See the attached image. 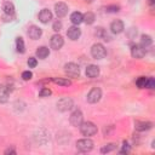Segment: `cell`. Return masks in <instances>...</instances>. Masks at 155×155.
Masks as SVG:
<instances>
[{"label": "cell", "mask_w": 155, "mask_h": 155, "mask_svg": "<svg viewBox=\"0 0 155 155\" xmlns=\"http://www.w3.org/2000/svg\"><path fill=\"white\" fill-rule=\"evenodd\" d=\"M91 54L96 59H102V58L105 57L107 50H105V47L102 44H94L92 46V48H91Z\"/></svg>", "instance_id": "7a4b0ae2"}, {"label": "cell", "mask_w": 155, "mask_h": 155, "mask_svg": "<svg viewBox=\"0 0 155 155\" xmlns=\"http://www.w3.org/2000/svg\"><path fill=\"white\" fill-rule=\"evenodd\" d=\"M31 76H33V74H31V71H29V70L22 73V79H23V80H30Z\"/></svg>", "instance_id": "4dcf8cb0"}, {"label": "cell", "mask_w": 155, "mask_h": 155, "mask_svg": "<svg viewBox=\"0 0 155 155\" xmlns=\"http://www.w3.org/2000/svg\"><path fill=\"white\" fill-rule=\"evenodd\" d=\"M148 2H149V5H154L155 0H148Z\"/></svg>", "instance_id": "d590c367"}, {"label": "cell", "mask_w": 155, "mask_h": 155, "mask_svg": "<svg viewBox=\"0 0 155 155\" xmlns=\"http://www.w3.org/2000/svg\"><path fill=\"white\" fill-rule=\"evenodd\" d=\"M131 54L134 58H143L145 56V48L140 45H133L131 48Z\"/></svg>", "instance_id": "30bf717a"}, {"label": "cell", "mask_w": 155, "mask_h": 155, "mask_svg": "<svg viewBox=\"0 0 155 155\" xmlns=\"http://www.w3.org/2000/svg\"><path fill=\"white\" fill-rule=\"evenodd\" d=\"M52 29H53L54 31H59V30L62 29V22H61V21H56V22L53 23V25H52Z\"/></svg>", "instance_id": "f546056e"}, {"label": "cell", "mask_w": 155, "mask_h": 155, "mask_svg": "<svg viewBox=\"0 0 155 155\" xmlns=\"http://www.w3.org/2000/svg\"><path fill=\"white\" fill-rule=\"evenodd\" d=\"M115 148H116V144H115V143H109V144L104 145V147L101 149V151H102V153H110V151H113Z\"/></svg>", "instance_id": "4316f807"}, {"label": "cell", "mask_w": 155, "mask_h": 155, "mask_svg": "<svg viewBox=\"0 0 155 155\" xmlns=\"http://www.w3.org/2000/svg\"><path fill=\"white\" fill-rule=\"evenodd\" d=\"M2 10H4V12H5L6 15H8V16H12V15L15 13V6H13L12 2H5L4 6H2Z\"/></svg>", "instance_id": "44dd1931"}, {"label": "cell", "mask_w": 155, "mask_h": 155, "mask_svg": "<svg viewBox=\"0 0 155 155\" xmlns=\"http://www.w3.org/2000/svg\"><path fill=\"white\" fill-rule=\"evenodd\" d=\"M64 71H65V74H67L68 76H70V78H76V76H79V74H80V68H79V65L75 64V63H67V64L64 65Z\"/></svg>", "instance_id": "277c9868"}, {"label": "cell", "mask_w": 155, "mask_h": 155, "mask_svg": "<svg viewBox=\"0 0 155 155\" xmlns=\"http://www.w3.org/2000/svg\"><path fill=\"white\" fill-rule=\"evenodd\" d=\"M48 54H50V50H48L46 46H41V47H39V48L36 50V56H38L39 58H41V59L46 58Z\"/></svg>", "instance_id": "d6986e66"}, {"label": "cell", "mask_w": 155, "mask_h": 155, "mask_svg": "<svg viewBox=\"0 0 155 155\" xmlns=\"http://www.w3.org/2000/svg\"><path fill=\"white\" fill-rule=\"evenodd\" d=\"M110 29H111V31L114 34H120L124 30V23H122V21H120V19L113 21L111 24H110Z\"/></svg>", "instance_id": "5bb4252c"}, {"label": "cell", "mask_w": 155, "mask_h": 155, "mask_svg": "<svg viewBox=\"0 0 155 155\" xmlns=\"http://www.w3.org/2000/svg\"><path fill=\"white\" fill-rule=\"evenodd\" d=\"M41 34H42V30H41L39 27H36V25H31V27L28 29V35H29V38L33 39V40H38V39L41 36Z\"/></svg>", "instance_id": "8fae6325"}, {"label": "cell", "mask_w": 155, "mask_h": 155, "mask_svg": "<svg viewBox=\"0 0 155 155\" xmlns=\"http://www.w3.org/2000/svg\"><path fill=\"white\" fill-rule=\"evenodd\" d=\"M67 35H68V38H69L70 40H78V39L80 38V35H81V31H80V29H79L78 27L74 25V27L68 28Z\"/></svg>", "instance_id": "7c38bea8"}, {"label": "cell", "mask_w": 155, "mask_h": 155, "mask_svg": "<svg viewBox=\"0 0 155 155\" xmlns=\"http://www.w3.org/2000/svg\"><path fill=\"white\" fill-rule=\"evenodd\" d=\"M79 127H80V132L84 136H93V134L97 133V126L93 122H90V121H85L84 122L82 121Z\"/></svg>", "instance_id": "6da1fadb"}, {"label": "cell", "mask_w": 155, "mask_h": 155, "mask_svg": "<svg viewBox=\"0 0 155 155\" xmlns=\"http://www.w3.org/2000/svg\"><path fill=\"white\" fill-rule=\"evenodd\" d=\"M36 64H38V62H36V58H34V57H30V58L28 59V65H29V68H34V67H36Z\"/></svg>", "instance_id": "1f68e13d"}, {"label": "cell", "mask_w": 155, "mask_h": 155, "mask_svg": "<svg viewBox=\"0 0 155 155\" xmlns=\"http://www.w3.org/2000/svg\"><path fill=\"white\" fill-rule=\"evenodd\" d=\"M121 154H127V153H130V145L126 143V142H124V144H122V149H121V151H120Z\"/></svg>", "instance_id": "d6a6232c"}, {"label": "cell", "mask_w": 155, "mask_h": 155, "mask_svg": "<svg viewBox=\"0 0 155 155\" xmlns=\"http://www.w3.org/2000/svg\"><path fill=\"white\" fill-rule=\"evenodd\" d=\"M102 97V91L98 87L92 88L87 94V102L88 103H97Z\"/></svg>", "instance_id": "5b68a950"}, {"label": "cell", "mask_w": 155, "mask_h": 155, "mask_svg": "<svg viewBox=\"0 0 155 155\" xmlns=\"http://www.w3.org/2000/svg\"><path fill=\"white\" fill-rule=\"evenodd\" d=\"M57 108H58V110H61V111H67V110L71 109V108H73V99H70V98H68V97L59 99L58 103H57Z\"/></svg>", "instance_id": "8992f818"}, {"label": "cell", "mask_w": 155, "mask_h": 155, "mask_svg": "<svg viewBox=\"0 0 155 155\" xmlns=\"http://www.w3.org/2000/svg\"><path fill=\"white\" fill-rule=\"evenodd\" d=\"M85 1H86V2H88V4H90V2H92V1H93V0H85Z\"/></svg>", "instance_id": "8d00e7d4"}, {"label": "cell", "mask_w": 155, "mask_h": 155, "mask_svg": "<svg viewBox=\"0 0 155 155\" xmlns=\"http://www.w3.org/2000/svg\"><path fill=\"white\" fill-rule=\"evenodd\" d=\"M153 126L151 122L149 121H136L134 122V128L137 131H145V130H150Z\"/></svg>", "instance_id": "2e32d148"}, {"label": "cell", "mask_w": 155, "mask_h": 155, "mask_svg": "<svg viewBox=\"0 0 155 155\" xmlns=\"http://www.w3.org/2000/svg\"><path fill=\"white\" fill-rule=\"evenodd\" d=\"M86 75H87L88 78H91V79L97 78V76L99 75V68H98L97 65H94V64L88 65V67L86 68Z\"/></svg>", "instance_id": "9a60e30c"}, {"label": "cell", "mask_w": 155, "mask_h": 155, "mask_svg": "<svg viewBox=\"0 0 155 155\" xmlns=\"http://www.w3.org/2000/svg\"><path fill=\"white\" fill-rule=\"evenodd\" d=\"M76 148L79 151H82V153H86V151H90L92 148H93V142L88 138H84V139H80L76 142Z\"/></svg>", "instance_id": "3957f363"}, {"label": "cell", "mask_w": 155, "mask_h": 155, "mask_svg": "<svg viewBox=\"0 0 155 155\" xmlns=\"http://www.w3.org/2000/svg\"><path fill=\"white\" fill-rule=\"evenodd\" d=\"M39 19H40L41 23H48V22L52 19V13H51V11L47 10V8L41 10L40 13H39Z\"/></svg>", "instance_id": "4fadbf2b"}, {"label": "cell", "mask_w": 155, "mask_h": 155, "mask_svg": "<svg viewBox=\"0 0 155 155\" xmlns=\"http://www.w3.org/2000/svg\"><path fill=\"white\" fill-rule=\"evenodd\" d=\"M63 44H64V41H63V38L61 35H58V34L52 35V38L50 40V45L53 50H59L63 46Z\"/></svg>", "instance_id": "ba28073f"}, {"label": "cell", "mask_w": 155, "mask_h": 155, "mask_svg": "<svg viewBox=\"0 0 155 155\" xmlns=\"http://www.w3.org/2000/svg\"><path fill=\"white\" fill-rule=\"evenodd\" d=\"M51 90L50 88H46V87H44V88H41L40 90V92H39V96L40 97H48V96H51Z\"/></svg>", "instance_id": "83f0119b"}, {"label": "cell", "mask_w": 155, "mask_h": 155, "mask_svg": "<svg viewBox=\"0 0 155 155\" xmlns=\"http://www.w3.org/2000/svg\"><path fill=\"white\" fill-rule=\"evenodd\" d=\"M107 11H108V12H117V11H119V6H117V5L108 6V7H107Z\"/></svg>", "instance_id": "836d02e7"}, {"label": "cell", "mask_w": 155, "mask_h": 155, "mask_svg": "<svg viewBox=\"0 0 155 155\" xmlns=\"http://www.w3.org/2000/svg\"><path fill=\"white\" fill-rule=\"evenodd\" d=\"M96 17L92 12H86L85 15H82V22H85L86 24H92L94 22Z\"/></svg>", "instance_id": "7402d4cb"}, {"label": "cell", "mask_w": 155, "mask_h": 155, "mask_svg": "<svg viewBox=\"0 0 155 155\" xmlns=\"http://www.w3.org/2000/svg\"><path fill=\"white\" fill-rule=\"evenodd\" d=\"M8 101V88L5 85H0V103H6Z\"/></svg>", "instance_id": "e0dca14e"}, {"label": "cell", "mask_w": 155, "mask_h": 155, "mask_svg": "<svg viewBox=\"0 0 155 155\" xmlns=\"http://www.w3.org/2000/svg\"><path fill=\"white\" fill-rule=\"evenodd\" d=\"M82 119H84L82 113H81L80 110H75V111H73V113H71V115H70V117H69V121H70V124H71L73 126L78 127V126H80V125H81Z\"/></svg>", "instance_id": "52a82bcc"}, {"label": "cell", "mask_w": 155, "mask_h": 155, "mask_svg": "<svg viewBox=\"0 0 155 155\" xmlns=\"http://www.w3.org/2000/svg\"><path fill=\"white\" fill-rule=\"evenodd\" d=\"M70 21H71L73 24L79 25V24L82 22V15H81V12H79V11L73 12V13L70 15Z\"/></svg>", "instance_id": "ac0fdd59"}, {"label": "cell", "mask_w": 155, "mask_h": 155, "mask_svg": "<svg viewBox=\"0 0 155 155\" xmlns=\"http://www.w3.org/2000/svg\"><path fill=\"white\" fill-rule=\"evenodd\" d=\"M147 79H148V78H145V76H140V78H138V79L136 80V85H137V87H138V88H145Z\"/></svg>", "instance_id": "484cf974"}, {"label": "cell", "mask_w": 155, "mask_h": 155, "mask_svg": "<svg viewBox=\"0 0 155 155\" xmlns=\"http://www.w3.org/2000/svg\"><path fill=\"white\" fill-rule=\"evenodd\" d=\"M5 154H16V150H15V149H12V148H11V149L8 148V149H6V150H5Z\"/></svg>", "instance_id": "e575fe53"}, {"label": "cell", "mask_w": 155, "mask_h": 155, "mask_svg": "<svg viewBox=\"0 0 155 155\" xmlns=\"http://www.w3.org/2000/svg\"><path fill=\"white\" fill-rule=\"evenodd\" d=\"M94 34H96V36H98V38H101V39H103L105 41H109L110 40V36L108 35V33L103 28H97V30H96Z\"/></svg>", "instance_id": "ffe728a7"}, {"label": "cell", "mask_w": 155, "mask_h": 155, "mask_svg": "<svg viewBox=\"0 0 155 155\" xmlns=\"http://www.w3.org/2000/svg\"><path fill=\"white\" fill-rule=\"evenodd\" d=\"M151 42H153V39L149 35H142V38H140V46L142 47L147 48L148 46L151 45Z\"/></svg>", "instance_id": "cb8c5ba5"}, {"label": "cell", "mask_w": 155, "mask_h": 155, "mask_svg": "<svg viewBox=\"0 0 155 155\" xmlns=\"http://www.w3.org/2000/svg\"><path fill=\"white\" fill-rule=\"evenodd\" d=\"M54 12L58 18H62L68 13V6L64 2H58L54 5Z\"/></svg>", "instance_id": "9c48e42d"}, {"label": "cell", "mask_w": 155, "mask_h": 155, "mask_svg": "<svg viewBox=\"0 0 155 155\" xmlns=\"http://www.w3.org/2000/svg\"><path fill=\"white\" fill-rule=\"evenodd\" d=\"M54 84L57 85H61V86H70L71 85V81L68 80V79H62V78H52L51 79Z\"/></svg>", "instance_id": "603a6c76"}, {"label": "cell", "mask_w": 155, "mask_h": 155, "mask_svg": "<svg viewBox=\"0 0 155 155\" xmlns=\"http://www.w3.org/2000/svg\"><path fill=\"white\" fill-rule=\"evenodd\" d=\"M16 48L19 53H23L25 51V46H24V41L22 38H17L16 39Z\"/></svg>", "instance_id": "d4e9b609"}, {"label": "cell", "mask_w": 155, "mask_h": 155, "mask_svg": "<svg viewBox=\"0 0 155 155\" xmlns=\"http://www.w3.org/2000/svg\"><path fill=\"white\" fill-rule=\"evenodd\" d=\"M147 88H154L155 87V80L153 78H148L147 79V84H145Z\"/></svg>", "instance_id": "f1b7e54d"}]
</instances>
